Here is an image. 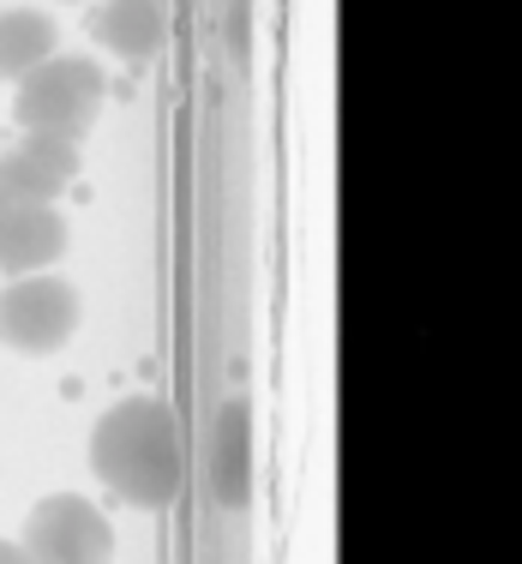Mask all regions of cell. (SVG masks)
<instances>
[{
    "label": "cell",
    "mask_w": 522,
    "mask_h": 564,
    "mask_svg": "<svg viewBox=\"0 0 522 564\" xmlns=\"http://www.w3.org/2000/svg\"><path fill=\"white\" fill-rule=\"evenodd\" d=\"M90 468L132 510H168L186 480L181 421L163 397H120L90 433Z\"/></svg>",
    "instance_id": "cell-1"
},
{
    "label": "cell",
    "mask_w": 522,
    "mask_h": 564,
    "mask_svg": "<svg viewBox=\"0 0 522 564\" xmlns=\"http://www.w3.org/2000/svg\"><path fill=\"white\" fill-rule=\"evenodd\" d=\"M109 78L90 55H48L43 66L19 78L12 90V120L19 132H61V139H85V127L97 120Z\"/></svg>",
    "instance_id": "cell-2"
},
{
    "label": "cell",
    "mask_w": 522,
    "mask_h": 564,
    "mask_svg": "<svg viewBox=\"0 0 522 564\" xmlns=\"http://www.w3.org/2000/svg\"><path fill=\"white\" fill-rule=\"evenodd\" d=\"M78 330V289L55 271L12 276L0 289V348L12 355H61Z\"/></svg>",
    "instance_id": "cell-3"
},
{
    "label": "cell",
    "mask_w": 522,
    "mask_h": 564,
    "mask_svg": "<svg viewBox=\"0 0 522 564\" xmlns=\"http://www.w3.org/2000/svg\"><path fill=\"white\" fill-rule=\"evenodd\" d=\"M31 564H109L115 558V529L85 492H55L24 517L19 534Z\"/></svg>",
    "instance_id": "cell-4"
},
{
    "label": "cell",
    "mask_w": 522,
    "mask_h": 564,
    "mask_svg": "<svg viewBox=\"0 0 522 564\" xmlns=\"http://www.w3.org/2000/svg\"><path fill=\"white\" fill-rule=\"evenodd\" d=\"M73 174H78V139H61V132H19V139L0 151V198H7V205H55Z\"/></svg>",
    "instance_id": "cell-5"
},
{
    "label": "cell",
    "mask_w": 522,
    "mask_h": 564,
    "mask_svg": "<svg viewBox=\"0 0 522 564\" xmlns=\"http://www.w3.org/2000/svg\"><path fill=\"white\" fill-rule=\"evenodd\" d=\"M66 252V217L55 205H0V276L48 271Z\"/></svg>",
    "instance_id": "cell-6"
},
{
    "label": "cell",
    "mask_w": 522,
    "mask_h": 564,
    "mask_svg": "<svg viewBox=\"0 0 522 564\" xmlns=\"http://www.w3.org/2000/svg\"><path fill=\"white\" fill-rule=\"evenodd\" d=\"M85 31H90V43L109 48L115 61L139 66L163 48L168 19H163V0H97V7L85 12Z\"/></svg>",
    "instance_id": "cell-7"
},
{
    "label": "cell",
    "mask_w": 522,
    "mask_h": 564,
    "mask_svg": "<svg viewBox=\"0 0 522 564\" xmlns=\"http://www.w3.org/2000/svg\"><path fill=\"white\" fill-rule=\"evenodd\" d=\"M210 492L222 510H240L252 499V433H247V402L229 397L210 426Z\"/></svg>",
    "instance_id": "cell-8"
},
{
    "label": "cell",
    "mask_w": 522,
    "mask_h": 564,
    "mask_svg": "<svg viewBox=\"0 0 522 564\" xmlns=\"http://www.w3.org/2000/svg\"><path fill=\"white\" fill-rule=\"evenodd\" d=\"M61 55V31L43 7H0V78L19 85L31 66Z\"/></svg>",
    "instance_id": "cell-9"
},
{
    "label": "cell",
    "mask_w": 522,
    "mask_h": 564,
    "mask_svg": "<svg viewBox=\"0 0 522 564\" xmlns=\"http://www.w3.org/2000/svg\"><path fill=\"white\" fill-rule=\"evenodd\" d=\"M0 564H31V558H24L19 541H0Z\"/></svg>",
    "instance_id": "cell-10"
},
{
    "label": "cell",
    "mask_w": 522,
    "mask_h": 564,
    "mask_svg": "<svg viewBox=\"0 0 522 564\" xmlns=\"http://www.w3.org/2000/svg\"><path fill=\"white\" fill-rule=\"evenodd\" d=\"M0 205H7V198H0Z\"/></svg>",
    "instance_id": "cell-11"
}]
</instances>
